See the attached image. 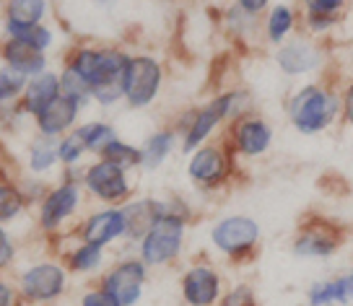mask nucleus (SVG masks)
I'll return each instance as SVG.
<instances>
[{"label":"nucleus","instance_id":"1","mask_svg":"<svg viewBox=\"0 0 353 306\" xmlns=\"http://www.w3.org/2000/svg\"><path fill=\"white\" fill-rule=\"evenodd\" d=\"M288 125L299 135H322L338 122H343V99L341 88L332 78H317L296 86L283 101Z\"/></svg>","mask_w":353,"mask_h":306},{"label":"nucleus","instance_id":"2","mask_svg":"<svg viewBox=\"0 0 353 306\" xmlns=\"http://www.w3.org/2000/svg\"><path fill=\"white\" fill-rule=\"evenodd\" d=\"M128 65L130 55L120 50H94V47H81L68 63L76 76L86 81V86L91 88V99H97L104 107H112L125 99Z\"/></svg>","mask_w":353,"mask_h":306},{"label":"nucleus","instance_id":"3","mask_svg":"<svg viewBox=\"0 0 353 306\" xmlns=\"http://www.w3.org/2000/svg\"><path fill=\"white\" fill-rule=\"evenodd\" d=\"M190 210L179 200H159V218L148 229L143 239L138 241L141 260L148 267L174 263L185 244V229H188Z\"/></svg>","mask_w":353,"mask_h":306},{"label":"nucleus","instance_id":"4","mask_svg":"<svg viewBox=\"0 0 353 306\" xmlns=\"http://www.w3.org/2000/svg\"><path fill=\"white\" fill-rule=\"evenodd\" d=\"M273 63L286 78H325L332 68V50L330 42L314 39L309 34L299 32L288 42L276 47Z\"/></svg>","mask_w":353,"mask_h":306},{"label":"nucleus","instance_id":"5","mask_svg":"<svg viewBox=\"0 0 353 306\" xmlns=\"http://www.w3.org/2000/svg\"><path fill=\"white\" fill-rule=\"evenodd\" d=\"M348 231L332 218L320 213H309L299 221L296 234L291 239V254L299 260H330L343 249Z\"/></svg>","mask_w":353,"mask_h":306},{"label":"nucleus","instance_id":"6","mask_svg":"<svg viewBox=\"0 0 353 306\" xmlns=\"http://www.w3.org/2000/svg\"><path fill=\"white\" fill-rule=\"evenodd\" d=\"M260 239H263V229L252 216H226L221 218L213 229H210V241L213 247L226 254L234 263H247L252 260L257 249H260Z\"/></svg>","mask_w":353,"mask_h":306},{"label":"nucleus","instance_id":"7","mask_svg":"<svg viewBox=\"0 0 353 306\" xmlns=\"http://www.w3.org/2000/svg\"><path fill=\"white\" fill-rule=\"evenodd\" d=\"M188 174L200 187H223L234 174V151L229 143H210L192 151Z\"/></svg>","mask_w":353,"mask_h":306},{"label":"nucleus","instance_id":"8","mask_svg":"<svg viewBox=\"0 0 353 306\" xmlns=\"http://www.w3.org/2000/svg\"><path fill=\"white\" fill-rule=\"evenodd\" d=\"M276 130L260 114H244L229 125V148L242 159H260L273 148Z\"/></svg>","mask_w":353,"mask_h":306},{"label":"nucleus","instance_id":"9","mask_svg":"<svg viewBox=\"0 0 353 306\" xmlns=\"http://www.w3.org/2000/svg\"><path fill=\"white\" fill-rule=\"evenodd\" d=\"M164 70L159 65V60L151 55H135L130 57L128 76H125V101L132 110H143L148 107L161 88Z\"/></svg>","mask_w":353,"mask_h":306},{"label":"nucleus","instance_id":"10","mask_svg":"<svg viewBox=\"0 0 353 306\" xmlns=\"http://www.w3.org/2000/svg\"><path fill=\"white\" fill-rule=\"evenodd\" d=\"M145 278H148V265L141 257L125 260L101 278V288L114 296V301L120 306H135L143 296Z\"/></svg>","mask_w":353,"mask_h":306},{"label":"nucleus","instance_id":"11","mask_svg":"<svg viewBox=\"0 0 353 306\" xmlns=\"http://www.w3.org/2000/svg\"><path fill=\"white\" fill-rule=\"evenodd\" d=\"M83 185L94 197H99L101 203H120L130 195V179L128 172L114 166L112 161L99 159L97 164H91L83 172Z\"/></svg>","mask_w":353,"mask_h":306},{"label":"nucleus","instance_id":"12","mask_svg":"<svg viewBox=\"0 0 353 306\" xmlns=\"http://www.w3.org/2000/svg\"><path fill=\"white\" fill-rule=\"evenodd\" d=\"M223 283L213 265H192L182 275V298L188 306H216L221 304Z\"/></svg>","mask_w":353,"mask_h":306},{"label":"nucleus","instance_id":"13","mask_svg":"<svg viewBox=\"0 0 353 306\" xmlns=\"http://www.w3.org/2000/svg\"><path fill=\"white\" fill-rule=\"evenodd\" d=\"M65 270L55 263H42L21 278V291L32 301H52L65 291Z\"/></svg>","mask_w":353,"mask_h":306},{"label":"nucleus","instance_id":"14","mask_svg":"<svg viewBox=\"0 0 353 306\" xmlns=\"http://www.w3.org/2000/svg\"><path fill=\"white\" fill-rule=\"evenodd\" d=\"M81 236H83L86 244H97V247H107L114 239L128 236V221H125L122 208H107L88 216L83 221Z\"/></svg>","mask_w":353,"mask_h":306},{"label":"nucleus","instance_id":"15","mask_svg":"<svg viewBox=\"0 0 353 306\" xmlns=\"http://www.w3.org/2000/svg\"><path fill=\"white\" fill-rule=\"evenodd\" d=\"M301 32V11L291 3H276L270 6L263 19V39L273 47H281L294 34Z\"/></svg>","mask_w":353,"mask_h":306},{"label":"nucleus","instance_id":"16","mask_svg":"<svg viewBox=\"0 0 353 306\" xmlns=\"http://www.w3.org/2000/svg\"><path fill=\"white\" fill-rule=\"evenodd\" d=\"M307 306H353V280L348 273L309 283L304 294Z\"/></svg>","mask_w":353,"mask_h":306},{"label":"nucleus","instance_id":"17","mask_svg":"<svg viewBox=\"0 0 353 306\" xmlns=\"http://www.w3.org/2000/svg\"><path fill=\"white\" fill-rule=\"evenodd\" d=\"M78 203H81V190L76 182H65V185L55 187L42 203V226L50 231L57 229L60 223H65L76 213Z\"/></svg>","mask_w":353,"mask_h":306},{"label":"nucleus","instance_id":"18","mask_svg":"<svg viewBox=\"0 0 353 306\" xmlns=\"http://www.w3.org/2000/svg\"><path fill=\"white\" fill-rule=\"evenodd\" d=\"M78 110H81V104H78L76 99H68V96H57L47 110L37 117L39 122V130L42 135L47 138H55V135H63L65 130L73 127V122L78 117Z\"/></svg>","mask_w":353,"mask_h":306},{"label":"nucleus","instance_id":"19","mask_svg":"<svg viewBox=\"0 0 353 306\" xmlns=\"http://www.w3.org/2000/svg\"><path fill=\"white\" fill-rule=\"evenodd\" d=\"M57 96H63L60 76H55V73H39L26 86V101H23V107H26V112H32L34 117H39Z\"/></svg>","mask_w":353,"mask_h":306},{"label":"nucleus","instance_id":"20","mask_svg":"<svg viewBox=\"0 0 353 306\" xmlns=\"http://www.w3.org/2000/svg\"><path fill=\"white\" fill-rule=\"evenodd\" d=\"M6 60H8V68L19 70L23 76H39L44 73V52L32 47L29 42H21V39H11L6 44Z\"/></svg>","mask_w":353,"mask_h":306},{"label":"nucleus","instance_id":"21","mask_svg":"<svg viewBox=\"0 0 353 306\" xmlns=\"http://www.w3.org/2000/svg\"><path fill=\"white\" fill-rule=\"evenodd\" d=\"M128 221V236L141 241L159 218V200H135L122 208Z\"/></svg>","mask_w":353,"mask_h":306},{"label":"nucleus","instance_id":"22","mask_svg":"<svg viewBox=\"0 0 353 306\" xmlns=\"http://www.w3.org/2000/svg\"><path fill=\"white\" fill-rule=\"evenodd\" d=\"M174 143H176L174 130L154 132V135L143 143V148H141V156H143L141 166H143V169H159V166L169 159V153L174 151Z\"/></svg>","mask_w":353,"mask_h":306},{"label":"nucleus","instance_id":"23","mask_svg":"<svg viewBox=\"0 0 353 306\" xmlns=\"http://www.w3.org/2000/svg\"><path fill=\"white\" fill-rule=\"evenodd\" d=\"M78 138L83 141V145H86L88 153H104L107 151V145H110L112 141H117V132H114V127L112 125H107V122H88V125H83V127H78Z\"/></svg>","mask_w":353,"mask_h":306},{"label":"nucleus","instance_id":"24","mask_svg":"<svg viewBox=\"0 0 353 306\" xmlns=\"http://www.w3.org/2000/svg\"><path fill=\"white\" fill-rule=\"evenodd\" d=\"M101 263H104V247L86 244V241L81 247H76L68 257V265H70L73 273H94L101 267Z\"/></svg>","mask_w":353,"mask_h":306},{"label":"nucleus","instance_id":"25","mask_svg":"<svg viewBox=\"0 0 353 306\" xmlns=\"http://www.w3.org/2000/svg\"><path fill=\"white\" fill-rule=\"evenodd\" d=\"M101 159H104V161H112V164L125 169V172H130V169H135V166H141V161H143L141 148H135V145L120 141V138L107 145V151L101 153Z\"/></svg>","mask_w":353,"mask_h":306},{"label":"nucleus","instance_id":"26","mask_svg":"<svg viewBox=\"0 0 353 306\" xmlns=\"http://www.w3.org/2000/svg\"><path fill=\"white\" fill-rule=\"evenodd\" d=\"M44 16V0H11L8 21L19 26H39Z\"/></svg>","mask_w":353,"mask_h":306},{"label":"nucleus","instance_id":"27","mask_svg":"<svg viewBox=\"0 0 353 306\" xmlns=\"http://www.w3.org/2000/svg\"><path fill=\"white\" fill-rule=\"evenodd\" d=\"M6 29L11 34V39H21V42H29L37 50H47L52 44V32L44 29V26H19V23H6Z\"/></svg>","mask_w":353,"mask_h":306},{"label":"nucleus","instance_id":"28","mask_svg":"<svg viewBox=\"0 0 353 306\" xmlns=\"http://www.w3.org/2000/svg\"><path fill=\"white\" fill-rule=\"evenodd\" d=\"M60 161L57 156V143H52V138H39V141L32 145V169L34 172H47L50 166Z\"/></svg>","mask_w":353,"mask_h":306},{"label":"nucleus","instance_id":"29","mask_svg":"<svg viewBox=\"0 0 353 306\" xmlns=\"http://www.w3.org/2000/svg\"><path fill=\"white\" fill-rule=\"evenodd\" d=\"M299 8L304 13H320V16L343 19L348 11V0H299Z\"/></svg>","mask_w":353,"mask_h":306},{"label":"nucleus","instance_id":"30","mask_svg":"<svg viewBox=\"0 0 353 306\" xmlns=\"http://www.w3.org/2000/svg\"><path fill=\"white\" fill-rule=\"evenodd\" d=\"M60 88H63V96L76 99L78 104H83L91 99V88L86 86V81L81 76H76L70 68H65V73L60 76Z\"/></svg>","mask_w":353,"mask_h":306},{"label":"nucleus","instance_id":"31","mask_svg":"<svg viewBox=\"0 0 353 306\" xmlns=\"http://www.w3.org/2000/svg\"><path fill=\"white\" fill-rule=\"evenodd\" d=\"M221 306H260V304H257V294H254L252 285L239 283L221 296Z\"/></svg>","mask_w":353,"mask_h":306},{"label":"nucleus","instance_id":"32","mask_svg":"<svg viewBox=\"0 0 353 306\" xmlns=\"http://www.w3.org/2000/svg\"><path fill=\"white\" fill-rule=\"evenodd\" d=\"M83 153H86V145L78 138V132H73V135H68V138H63V141L57 143V156H60V161L68 166L78 164Z\"/></svg>","mask_w":353,"mask_h":306},{"label":"nucleus","instance_id":"33","mask_svg":"<svg viewBox=\"0 0 353 306\" xmlns=\"http://www.w3.org/2000/svg\"><path fill=\"white\" fill-rule=\"evenodd\" d=\"M23 86H26V76H23V73L13 70V68L0 70V101H8V99H13Z\"/></svg>","mask_w":353,"mask_h":306},{"label":"nucleus","instance_id":"34","mask_svg":"<svg viewBox=\"0 0 353 306\" xmlns=\"http://www.w3.org/2000/svg\"><path fill=\"white\" fill-rule=\"evenodd\" d=\"M21 195L13 187H0V221L13 218L21 210Z\"/></svg>","mask_w":353,"mask_h":306},{"label":"nucleus","instance_id":"35","mask_svg":"<svg viewBox=\"0 0 353 306\" xmlns=\"http://www.w3.org/2000/svg\"><path fill=\"white\" fill-rule=\"evenodd\" d=\"M341 99H343V125H348L353 130V78L343 81Z\"/></svg>","mask_w":353,"mask_h":306},{"label":"nucleus","instance_id":"36","mask_svg":"<svg viewBox=\"0 0 353 306\" xmlns=\"http://www.w3.org/2000/svg\"><path fill=\"white\" fill-rule=\"evenodd\" d=\"M81 306H120V304H117L114 296L107 294L104 288H94V291H86V294H83Z\"/></svg>","mask_w":353,"mask_h":306},{"label":"nucleus","instance_id":"37","mask_svg":"<svg viewBox=\"0 0 353 306\" xmlns=\"http://www.w3.org/2000/svg\"><path fill=\"white\" fill-rule=\"evenodd\" d=\"M270 3H273V0H234V6H239L242 11L252 13V16H263V13H268Z\"/></svg>","mask_w":353,"mask_h":306},{"label":"nucleus","instance_id":"38","mask_svg":"<svg viewBox=\"0 0 353 306\" xmlns=\"http://www.w3.org/2000/svg\"><path fill=\"white\" fill-rule=\"evenodd\" d=\"M11 257V247H8V239H6V234L0 231V263H6Z\"/></svg>","mask_w":353,"mask_h":306},{"label":"nucleus","instance_id":"39","mask_svg":"<svg viewBox=\"0 0 353 306\" xmlns=\"http://www.w3.org/2000/svg\"><path fill=\"white\" fill-rule=\"evenodd\" d=\"M13 301V294H11V288L6 283H0V306H11Z\"/></svg>","mask_w":353,"mask_h":306},{"label":"nucleus","instance_id":"40","mask_svg":"<svg viewBox=\"0 0 353 306\" xmlns=\"http://www.w3.org/2000/svg\"><path fill=\"white\" fill-rule=\"evenodd\" d=\"M348 275H351V280H353V260H351V267H348Z\"/></svg>","mask_w":353,"mask_h":306},{"label":"nucleus","instance_id":"41","mask_svg":"<svg viewBox=\"0 0 353 306\" xmlns=\"http://www.w3.org/2000/svg\"><path fill=\"white\" fill-rule=\"evenodd\" d=\"M99 3H110V0H99Z\"/></svg>","mask_w":353,"mask_h":306}]
</instances>
